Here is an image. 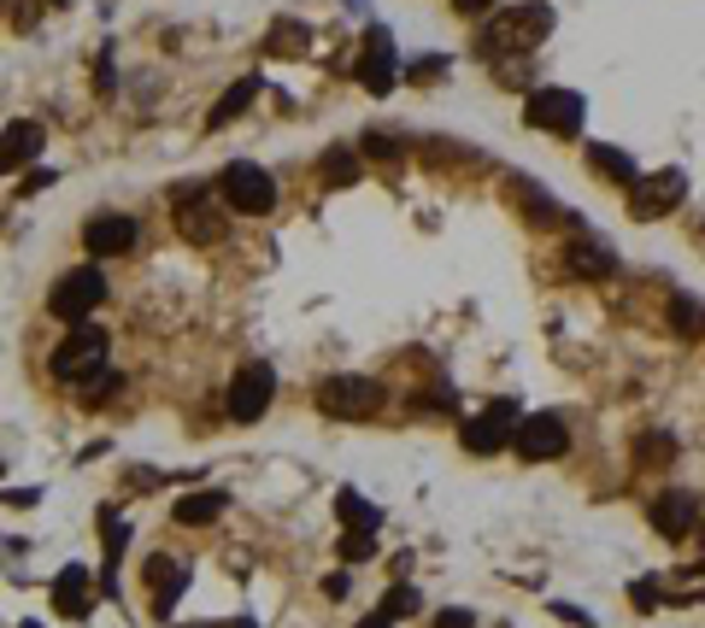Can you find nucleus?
Listing matches in <instances>:
<instances>
[{
  "mask_svg": "<svg viewBox=\"0 0 705 628\" xmlns=\"http://www.w3.org/2000/svg\"><path fill=\"white\" fill-rule=\"evenodd\" d=\"M629 599H635V611H658V588H653V581H635Z\"/></svg>",
  "mask_w": 705,
  "mask_h": 628,
  "instance_id": "2f4dec72",
  "label": "nucleus"
},
{
  "mask_svg": "<svg viewBox=\"0 0 705 628\" xmlns=\"http://www.w3.org/2000/svg\"><path fill=\"white\" fill-rule=\"evenodd\" d=\"M41 188H53V171H30V177H24V188H18V194H41Z\"/></svg>",
  "mask_w": 705,
  "mask_h": 628,
  "instance_id": "f704fd0d",
  "label": "nucleus"
},
{
  "mask_svg": "<svg viewBox=\"0 0 705 628\" xmlns=\"http://www.w3.org/2000/svg\"><path fill=\"white\" fill-rule=\"evenodd\" d=\"M0 7H7V0H0Z\"/></svg>",
  "mask_w": 705,
  "mask_h": 628,
  "instance_id": "ea45409f",
  "label": "nucleus"
},
{
  "mask_svg": "<svg viewBox=\"0 0 705 628\" xmlns=\"http://www.w3.org/2000/svg\"><path fill=\"white\" fill-rule=\"evenodd\" d=\"M106 370V329L100 324H71L60 335V347L48 353V376H60L65 388H83V382H95V376Z\"/></svg>",
  "mask_w": 705,
  "mask_h": 628,
  "instance_id": "f03ea898",
  "label": "nucleus"
},
{
  "mask_svg": "<svg viewBox=\"0 0 705 628\" xmlns=\"http://www.w3.org/2000/svg\"><path fill=\"white\" fill-rule=\"evenodd\" d=\"M318 412L336 417V423L377 417L382 412V382H370V376H324L318 382Z\"/></svg>",
  "mask_w": 705,
  "mask_h": 628,
  "instance_id": "423d86ee",
  "label": "nucleus"
},
{
  "mask_svg": "<svg viewBox=\"0 0 705 628\" xmlns=\"http://www.w3.org/2000/svg\"><path fill=\"white\" fill-rule=\"evenodd\" d=\"M341 558H348V564H358V558H370V535H358V529H348V535H341Z\"/></svg>",
  "mask_w": 705,
  "mask_h": 628,
  "instance_id": "c85d7f7f",
  "label": "nucleus"
},
{
  "mask_svg": "<svg viewBox=\"0 0 705 628\" xmlns=\"http://www.w3.org/2000/svg\"><path fill=\"white\" fill-rule=\"evenodd\" d=\"M270 400H277V370H270V364H241L224 405H229V417H236V423H259L270 412Z\"/></svg>",
  "mask_w": 705,
  "mask_h": 628,
  "instance_id": "9d476101",
  "label": "nucleus"
},
{
  "mask_svg": "<svg viewBox=\"0 0 705 628\" xmlns=\"http://www.w3.org/2000/svg\"><path fill=\"white\" fill-rule=\"evenodd\" d=\"M48 599H53V611H60V617L83 623V617L95 611V581H89V569H83V564L60 569V576H53V588H48Z\"/></svg>",
  "mask_w": 705,
  "mask_h": 628,
  "instance_id": "dca6fc26",
  "label": "nucleus"
},
{
  "mask_svg": "<svg viewBox=\"0 0 705 628\" xmlns=\"http://www.w3.org/2000/svg\"><path fill=\"white\" fill-rule=\"evenodd\" d=\"M358 628H394V623H388L382 611H377V617H365V623H358Z\"/></svg>",
  "mask_w": 705,
  "mask_h": 628,
  "instance_id": "e433bc0d",
  "label": "nucleus"
},
{
  "mask_svg": "<svg viewBox=\"0 0 705 628\" xmlns=\"http://www.w3.org/2000/svg\"><path fill=\"white\" fill-rule=\"evenodd\" d=\"M582 95L577 89H529L524 100V124L529 129H546V136L558 141H577L582 136Z\"/></svg>",
  "mask_w": 705,
  "mask_h": 628,
  "instance_id": "39448f33",
  "label": "nucleus"
},
{
  "mask_svg": "<svg viewBox=\"0 0 705 628\" xmlns=\"http://www.w3.org/2000/svg\"><path fill=\"white\" fill-rule=\"evenodd\" d=\"M436 628H477V617H470V611H441V617H436Z\"/></svg>",
  "mask_w": 705,
  "mask_h": 628,
  "instance_id": "473e14b6",
  "label": "nucleus"
},
{
  "mask_svg": "<svg viewBox=\"0 0 705 628\" xmlns=\"http://www.w3.org/2000/svg\"><path fill=\"white\" fill-rule=\"evenodd\" d=\"M171 206H177V229L194 247H212V241L229 236V206H224V200H212L200 183H177V188H171Z\"/></svg>",
  "mask_w": 705,
  "mask_h": 628,
  "instance_id": "20e7f679",
  "label": "nucleus"
},
{
  "mask_svg": "<svg viewBox=\"0 0 705 628\" xmlns=\"http://www.w3.org/2000/svg\"><path fill=\"white\" fill-rule=\"evenodd\" d=\"M100 300H106V276H100V265H77L48 288V312L60 317V324H83Z\"/></svg>",
  "mask_w": 705,
  "mask_h": 628,
  "instance_id": "0eeeda50",
  "label": "nucleus"
},
{
  "mask_svg": "<svg viewBox=\"0 0 705 628\" xmlns=\"http://www.w3.org/2000/svg\"><path fill=\"white\" fill-rule=\"evenodd\" d=\"M41 148H48L41 118H12L0 129V177H12V171H24L30 159H41Z\"/></svg>",
  "mask_w": 705,
  "mask_h": 628,
  "instance_id": "4468645a",
  "label": "nucleus"
},
{
  "mask_svg": "<svg viewBox=\"0 0 705 628\" xmlns=\"http://www.w3.org/2000/svg\"><path fill=\"white\" fill-rule=\"evenodd\" d=\"M36 18H41L36 7H12V24H18V30H36Z\"/></svg>",
  "mask_w": 705,
  "mask_h": 628,
  "instance_id": "c9c22d12",
  "label": "nucleus"
},
{
  "mask_svg": "<svg viewBox=\"0 0 705 628\" xmlns=\"http://www.w3.org/2000/svg\"><path fill=\"white\" fill-rule=\"evenodd\" d=\"M136 217L129 212H95L89 224H83V247H89L95 259H118V253H129L136 247Z\"/></svg>",
  "mask_w": 705,
  "mask_h": 628,
  "instance_id": "ddd939ff",
  "label": "nucleus"
},
{
  "mask_svg": "<svg viewBox=\"0 0 705 628\" xmlns=\"http://www.w3.org/2000/svg\"><path fill=\"white\" fill-rule=\"evenodd\" d=\"M517 459L524 464H546V459H565L570 452V429L558 423L553 412H536V417H517Z\"/></svg>",
  "mask_w": 705,
  "mask_h": 628,
  "instance_id": "9b49d317",
  "label": "nucleus"
},
{
  "mask_svg": "<svg viewBox=\"0 0 705 628\" xmlns=\"http://www.w3.org/2000/svg\"><path fill=\"white\" fill-rule=\"evenodd\" d=\"M358 83H365L370 95H388L400 83V48L394 36L382 30V24H370L365 30V53H358Z\"/></svg>",
  "mask_w": 705,
  "mask_h": 628,
  "instance_id": "f8f14e48",
  "label": "nucleus"
},
{
  "mask_svg": "<svg viewBox=\"0 0 705 628\" xmlns=\"http://www.w3.org/2000/svg\"><path fill=\"white\" fill-rule=\"evenodd\" d=\"M646 517H653V529L665 540H682V535L700 529V500L688 488H670V493H658V500L646 505Z\"/></svg>",
  "mask_w": 705,
  "mask_h": 628,
  "instance_id": "2eb2a0df",
  "label": "nucleus"
},
{
  "mask_svg": "<svg viewBox=\"0 0 705 628\" xmlns=\"http://www.w3.org/2000/svg\"><path fill=\"white\" fill-rule=\"evenodd\" d=\"M458 18H482V12H494V0H453Z\"/></svg>",
  "mask_w": 705,
  "mask_h": 628,
  "instance_id": "72a5a7b5",
  "label": "nucleus"
},
{
  "mask_svg": "<svg viewBox=\"0 0 705 628\" xmlns=\"http://www.w3.org/2000/svg\"><path fill=\"white\" fill-rule=\"evenodd\" d=\"M336 517H341V529H358V535H377L382 511L370 505V500H358L353 488H341V493H336Z\"/></svg>",
  "mask_w": 705,
  "mask_h": 628,
  "instance_id": "4be33fe9",
  "label": "nucleus"
},
{
  "mask_svg": "<svg viewBox=\"0 0 705 628\" xmlns=\"http://www.w3.org/2000/svg\"><path fill=\"white\" fill-rule=\"evenodd\" d=\"M218 200L241 217H265V212H277V177L265 165H253V159H236L218 177Z\"/></svg>",
  "mask_w": 705,
  "mask_h": 628,
  "instance_id": "7ed1b4c3",
  "label": "nucleus"
},
{
  "mask_svg": "<svg viewBox=\"0 0 705 628\" xmlns=\"http://www.w3.org/2000/svg\"><path fill=\"white\" fill-rule=\"evenodd\" d=\"M670 324L682 329V335H705V317H700L694 300H676V305H670Z\"/></svg>",
  "mask_w": 705,
  "mask_h": 628,
  "instance_id": "cd10ccee",
  "label": "nucleus"
},
{
  "mask_svg": "<svg viewBox=\"0 0 705 628\" xmlns=\"http://www.w3.org/2000/svg\"><path fill=\"white\" fill-rule=\"evenodd\" d=\"M458 441H465L470 459H494V452H506L517 441V405L500 400V405H488V412L465 417V423H458Z\"/></svg>",
  "mask_w": 705,
  "mask_h": 628,
  "instance_id": "6e6552de",
  "label": "nucleus"
},
{
  "mask_svg": "<svg viewBox=\"0 0 705 628\" xmlns=\"http://www.w3.org/2000/svg\"><path fill=\"white\" fill-rule=\"evenodd\" d=\"M436 77H448V60H417V65H406V83H436Z\"/></svg>",
  "mask_w": 705,
  "mask_h": 628,
  "instance_id": "c756f323",
  "label": "nucleus"
},
{
  "mask_svg": "<svg viewBox=\"0 0 705 628\" xmlns=\"http://www.w3.org/2000/svg\"><path fill=\"white\" fill-rule=\"evenodd\" d=\"M48 7H71V0H48Z\"/></svg>",
  "mask_w": 705,
  "mask_h": 628,
  "instance_id": "58836bf2",
  "label": "nucleus"
},
{
  "mask_svg": "<svg viewBox=\"0 0 705 628\" xmlns=\"http://www.w3.org/2000/svg\"><path fill=\"white\" fill-rule=\"evenodd\" d=\"M259 95H265V89H259V77H241V83H229V95L218 100V106H212V129H224V124H236L241 118V112H248L253 106V100Z\"/></svg>",
  "mask_w": 705,
  "mask_h": 628,
  "instance_id": "5701e85b",
  "label": "nucleus"
},
{
  "mask_svg": "<svg viewBox=\"0 0 705 628\" xmlns=\"http://www.w3.org/2000/svg\"><path fill=\"white\" fill-rule=\"evenodd\" d=\"M682 200H688L682 171H653V177H635V188H629V217H635V224H658V217H670Z\"/></svg>",
  "mask_w": 705,
  "mask_h": 628,
  "instance_id": "1a4fd4ad",
  "label": "nucleus"
},
{
  "mask_svg": "<svg viewBox=\"0 0 705 628\" xmlns=\"http://www.w3.org/2000/svg\"><path fill=\"white\" fill-rule=\"evenodd\" d=\"M100 547H106V576H100V593H118V558L129 547V523L112 505H100Z\"/></svg>",
  "mask_w": 705,
  "mask_h": 628,
  "instance_id": "a211bd4d",
  "label": "nucleus"
},
{
  "mask_svg": "<svg viewBox=\"0 0 705 628\" xmlns=\"http://www.w3.org/2000/svg\"><path fill=\"white\" fill-rule=\"evenodd\" d=\"M224 511H229V500H224L218 488H206V493H182V500L171 505V517H177L182 529H206V523L224 517Z\"/></svg>",
  "mask_w": 705,
  "mask_h": 628,
  "instance_id": "aec40b11",
  "label": "nucleus"
},
{
  "mask_svg": "<svg viewBox=\"0 0 705 628\" xmlns=\"http://www.w3.org/2000/svg\"><path fill=\"white\" fill-rule=\"evenodd\" d=\"M306 41H312V30H306V24L282 18V24H270V36H265V53H270V60H294V53H306Z\"/></svg>",
  "mask_w": 705,
  "mask_h": 628,
  "instance_id": "b1692460",
  "label": "nucleus"
},
{
  "mask_svg": "<svg viewBox=\"0 0 705 628\" xmlns=\"http://www.w3.org/2000/svg\"><path fill=\"white\" fill-rule=\"evenodd\" d=\"M358 171H365V153H358L353 141H336V148H324V159H318V183L324 188H353Z\"/></svg>",
  "mask_w": 705,
  "mask_h": 628,
  "instance_id": "6ab92c4d",
  "label": "nucleus"
},
{
  "mask_svg": "<svg viewBox=\"0 0 705 628\" xmlns=\"http://www.w3.org/2000/svg\"><path fill=\"white\" fill-rule=\"evenodd\" d=\"M546 30H553V7H506V12H494V24L477 36V53L488 65L494 60H524L529 48H541Z\"/></svg>",
  "mask_w": 705,
  "mask_h": 628,
  "instance_id": "f257e3e1",
  "label": "nucleus"
},
{
  "mask_svg": "<svg viewBox=\"0 0 705 628\" xmlns=\"http://www.w3.org/2000/svg\"><path fill=\"white\" fill-rule=\"evenodd\" d=\"M570 271H577V276H612L617 259L600 241H577V247H570Z\"/></svg>",
  "mask_w": 705,
  "mask_h": 628,
  "instance_id": "393cba45",
  "label": "nucleus"
},
{
  "mask_svg": "<svg viewBox=\"0 0 705 628\" xmlns=\"http://www.w3.org/2000/svg\"><path fill=\"white\" fill-rule=\"evenodd\" d=\"M229 628H259V623H253V617H236V623H229Z\"/></svg>",
  "mask_w": 705,
  "mask_h": 628,
  "instance_id": "4c0bfd02",
  "label": "nucleus"
},
{
  "mask_svg": "<svg viewBox=\"0 0 705 628\" xmlns=\"http://www.w3.org/2000/svg\"><path fill=\"white\" fill-rule=\"evenodd\" d=\"M588 165H594L606 183H617V188H635V177H641L635 159H629L624 148H612V141H588Z\"/></svg>",
  "mask_w": 705,
  "mask_h": 628,
  "instance_id": "412c9836",
  "label": "nucleus"
},
{
  "mask_svg": "<svg viewBox=\"0 0 705 628\" xmlns=\"http://www.w3.org/2000/svg\"><path fill=\"white\" fill-rule=\"evenodd\" d=\"M148 588H153V611H165L182 599V588H189V564L171 558V552H160V558H148Z\"/></svg>",
  "mask_w": 705,
  "mask_h": 628,
  "instance_id": "f3484780",
  "label": "nucleus"
},
{
  "mask_svg": "<svg viewBox=\"0 0 705 628\" xmlns=\"http://www.w3.org/2000/svg\"><path fill=\"white\" fill-rule=\"evenodd\" d=\"M417 605H424V599H417V588H388V593H382V617H388V623L417 617Z\"/></svg>",
  "mask_w": 705,
  "mask_h": 628,
  "instance_id": "bb28decb",
  "label": "nucleus"
},
{
  "mask_svg": "<svg viewBox=\"0 0 705 628\" xmlns=\"http://www.w3.org/2000/svg\"><path fill=\"white\" fill-rule=\"evenodd\" d=\"M365 153H370V159H400L406 148H400L394 136H365Z\"/></svg>",
  "mask_w": 705,
  "mask_h": 628,
  "instance_id": "7c9ffc66",
  "label": "nucleus"
},
{
  "mask_svg": "<svg viewBox=\"0 0 705 628\" xmlns=\"http://www.w3.org/2000/svg\"><path fill=\"white\" fill-rule=\"evenodd\" d=\"M676 459V441L665 429H653V435H641L635 441V464H670Z\"/></svg>",
  "mask_w": 705,
  "mask_h": 628,
  "instance_id": "a878e982",
  "label": "nucleus"
}]
</instances>
